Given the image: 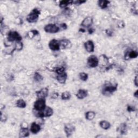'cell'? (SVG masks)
I'll list each match as a JSON object with an SVG mask.
<instances>
[{"label": "cell", "instance_id": "cell-33", "mask_svg": "<svg viewBox=\"0 0 138 138\" xmlns=\"http://www.w3.org/2000/svg\"><path fill=\"white\" fill-rule=\"evenodd\" d=\"M58 93H56V92L53 93V94L52 95V97L53 98H54V99H55V98H57L58 97Z\"/></svg>", "mask_w": 138, "mask_h": 138}, {"label": "cell", "instance_id": "cell-36", "mask_svg": "<svg viewBox=\"0 0 138 138\" xmlns=\"http://www.w3.org/2000/svg\"><path fill=\"white\" fill-rule=\"evenodd\" d=\"M137 90H136V92L134 93V96L136 98H137Z\"/></svg>", "mask_w": 138, "mask_h": 138}, {"label": "cell", "instance_id": "cell-8", "mask_svg": "<svg viewBox=\"0 0 138 138\" xmlns=\"http://www.w3.org/2000/svg\"><path fill=\"white\" fill-rule=\"evenodd\" d=\"M49 90L48 88H43L36 92L38 99H44L48 96Z\"/></svg>", "mask_w": 138, "mask_h": 138}, {"label": "cell", "instance_id": "cell-24", "mask_svg": "<svg viewBox=\"0 0 138 138\" xmlns=\"http://www.w3.org/2000/svg\"><path fill=\"white\" fill-rule=\"evenodd\" d=\"M120 132L121 134H126V133H127V126H126L125 123L120 125Z\"/></svg>", "mask_w": 138, "mask_h": 138}, {"label": "cell", "instance_id": "cell-20", "mask_svg": "<svg viewBox=\"0 0 138 138\" xmlns=\"http://www.w3.org/2000/svg\"><path fill=\"white\" fill-rule=\"evenodd\" d=\"M96 116V114L93 111H88L85 114L86 119L88 120H93Z\"/></svg>", "mask_w": 138, "mask_h": 138}, {"label": "cell", "instance_id": "cell-18", "mask_svg": "<svg viewBox=\"0 0 138 138\" xmlns=\"http://www.w3.org/2000/svg\"><path fill=\"white\" fill-rule=\"evenodd\" d=\"M99 125L100 127L104 129L107 130L111 127V124L109 122L106 120H101L99 123Z\"/></svg>", "mask_w": 138, "mask_h": 138}, {"label": "cell", "instance_id": "cell-16", "mask_svg": "<svg viewBox=\"0 0 138 138\" xmlns=\"http://www.w3.org/2000/svg\"><path fill=\"white\" fill-rule=\"evenodd\" d=\"M19 137H27L29 135V129L26 127H22L19 131Z\"/></svg>", "mask_w": 138, "mask_h": 138}, {"label": "cell", "instance_id": "cell-34", "mask_svg": "<svg viewBox=\"0 0 138 138\" xmlns=\"http://www.w3.org/2000/svg\"><path fill=\"white\" fill-rule=\"evenodd\" d=\"M134 84L135 85V86H137V76H136L135 77V79H134Z\"/></svg>", "mask_w": 138, "mask_h": 138}, {"label": "cell", "instance_id": "cell-21", "mask_svg": "<svg viewBox=\"0 0 138 138\" xmlns=\"http://www.w3.org/2000/svg\"><path fill=\"white\" fill-rule=\"evenodd\" d=\"M73 3V1H68V0H64L62 1L60 3V7L62 8H64L71 4Z\"/></svg>", "mask_w": 138, "mask_h": 138}, {"label": "cell", "instance_id": "cell-17", "mask_svg": "<svg viewBox=\"0 0 138 138\" xmlns=\"http://www.w3.org/2000/svg\"><path fill=\"white\" fill-rule=\"evenodd\" d=\"M44 111V112H42L44 117H50L52 116L53 113V109L50 107H49V106L46 107Z\"/></svg>", "mask_w": 138, "mask_h": 138}, {"label": "cell", "instance_id": "cell-31", "mask_svg": "<svg viewBox=\"0 0 138 138\" xmlns=\"http://www.w3.org/2000/svg\"><path fill=\"white\" fill-rule=\"evenodd\" d=\"M127 111L129 112H131L132 111H135V108L134 107H132V106H128L127 107Z\"/></svg>", "mask_w": 138, "mask_h": 138}, {"label": "cell", "instance_id": "cell-5", "mask_svg": "<svg viewBox=\"0 0 138 138\" xmlns=\"http://www.w3.org/2000/svg\"><path fill=\"white\" fill-rule=\"evenodd\" d=\"M46 33L50 34H55L58 33L60 29L58 26L53 24H49L44 26V28Z\"/></svg>", "mask_w": 138, "mask_h": 138}, {"label": "cell", "instance_id": "cell-6", "mask_svg": "<svg viewBox=\"0 0 138 138\" xmlns=\"http://www.w3.org/2000/svg\"><path fill=\"white\" fill-rule=\"evenodd\" d=\"M88 64L91 68H96L99 64V60L96 56L92 55L88 58Z\"/></svg>", "mask_w": 138, "mask_h": 138}, {"label": "cell", "instance_id": "cell-11", "mask_svg": "<svg viewBox=\"0 0 138 138\" xmlns=\"http://www.w3.org/2000/svg\"><path fill=\"white\" fill-rule=\"evenodd\" d=\"M60 49H66V48H70L71 46V43L68 39H63L60 41Z\"/></svg>", "mask_w": 138, "mask_h": 138}, {"label": "cell", "instance_id": "cell-27", "mask_svg": "<svg viewBox=\"0 0 138 138\" xmlns=\"http://www.w3.org/2000/svg\"><path fill=\"white\" fill-rule=\"evenodd\" d=\"M127 55L129 58H135L137 57L138 53L137 51L132 50V51H129Z\"/></svg>", "mask_w": 138, "mask_h": 138}, {"label": "cell", "instance_id": "cell-7", "mask_svg": "<svg viewBox=\"0 0 138 138\" xmlns=\"http://www.w3.org/2000/svg\"><path fill=\"white\" fill-rule=\"evenodd\" d=\"M49 48L52 51H58L60 49V41H58L55 39L50 41L49 43Z\"/></svg>", "mask_w": 138, "mask_h": 138}, {"label": "cell", "instance_id": "cell-12", "mask_svg": "<svg viewBox=\"0 0 138 138\" xmlns=\"http://www.w3.org/2000/svg\"><path fill=\"white\" fill-rule=\"evenodd\" d=\"M92 23H93L92 18L91 17H86L84 20L82 21L81 25L84 27H89L92 25Z\"/></svg>", "mask_w": 138, "mask_h": 138}, {"label": "cell", "instance_id": "cell-4", "mask_svg": "<svg viewBox=\"0 0 138 138\" xmlns=\"http://www.w3.org/2000/svg\"><path fill=\"white\" fill-rule=\"evenodd\" d=\"M34 107L38 112L43 111L46 108V102L44 99H38L35 102Z\"/></svg>", "mask_w": 138, "mask_h": 138}, {"label": "cell", "instance_id": "cell-14", "mask_svg": "<svg viewBox=\"0 0 138 138\" xmlns=\"http://www.w3.org/2000/svg\"><path fill=\"white\" fill-rule=\"evenodd\" d=\"M57 80L61 84H65L67 79V74L65 72L63 73L58 74L57 76Z\"/></svg>", "mask_w": 138, "mask_h": 138}, {"label": "cell", "instance_id": "cell-9", "mask_svg": "<svg viewBox=\"0 0 138 138\" xmlns=\"http://www.w3.org/2000/svg\"><path fill=\"white\" fill-rule=\"evenodd\" d=\"M84 47L88 52H93L94 50V45L92 41H88L84 43Z\"/></svg>", "mask_w": 138, "mask_h": 138}, {"label": "cell", "instance_id": "cell-10", "mask_svg": "<svg viewBox=\"0 0 138 138\" xmlns=\"http://www.w3.org/2000/svg\"><path fill=\"white\" fill-rule=\"evenodd\" d=\"M88 96V92L87 90L84 89H80L78 91L76 94V97L79 99H83Z\"/></svg>", "mask_w": 138, "mask_h": 138}, {"label": "cell", "instance_id": "cell-25", "mask_svg": "<svg viewBox=\"0 0 138 138\" xmlns=\"http://www.w3.org/2000/svg\"><path fill=\"white\" fill-rule=\"evenodd\" d=\"M39 34V32L36 30H31L30 31H29V32L28 33V34H27V36H28V37L30 38V39H32L36 35H37Z\"/></svg>", "mask_w": 138, "mask_h": 138}, {"label": "cell", "instance_id": "cell-29", "mask_svg": "<svg viewBox=\"0 0 138 138\" xmlns=\"http://www.w3.org/2000/svg\"><path fill=\"white\" fill-rule=\"evenodd\" d=\"M54 72H56L57 74H60L65 72V68L64 67H58L54 69Z\"/></svg>", "mask_w": 138, "mask_h": 138}, {"label": "cell", "instance_id": "cell-1", "mask_svg": "<svg viewBox=\"0 0 138 138\" xmlns=\"http://www.w3.org/2000/svg\"><path fill=\"white\" fill-rule=\"evenodd\" d=\"M118 88L117 83H112V82H107L104 85L102 92L104 95H109L116 91Z\"/></svg>", "mask_w": 138, "mask_h": 138}, {"label": "cell", "instance_id": "cell-2", "mask_svg": "<svg viewBox=\"0 0 138 138\" xmlns=\"http://www.w3.org/2000/svg\"><path fill=\"white\" fill-rule=\"evenodd\" d=\"M40 11L37 8L34 9L32 11L27 15L26 17L27 21L29 23L36 22L38 19L39 15H40Z\"/></svg>", "mask_w": 138, "mask_h": 138}, {"label": "cell", "instance_id": "cell-26", "mask_svg": "<svg viewBox=\"0 0 138 138\" xmlns=\"http://www.w3.org/2000/svg\"><path fill=\"white\" fill-rule=\"evenodd\" d=\"M34 79L37 82H40L43 80V77L38 72H35L34 74Z\"/></svg>", "mask_w": 138, "mask_h": 138}, {"label": "cell", "instance_id": "cell-23", "mask_svg": "<svg viewBox=\"0 0 138 138\" xmlns=\"http://www.w3.org/2000/svg\"><path fill=\"white\" fill-rule=\"evenodd\" d=\"M61 98L62 100H69L71 98V94L68 91H65L62 93Z\"/></svg>", "mask_w": 138, "mask_h": 138}, {"label": "cell", "instance_id": "cell-35", "mask_svg": "<svg viewBox=\"0 0 138 138\" xmlns=\"http://www.w3.org/2000/svg\"><path fill=\"white\" fill-rule=\"evenodd\" d=\"M94 32V30L92 29H89V33L90 34H92Z\"/></svg>", "mask_w": 138, "mask_h": 138}, {"label": "cell", "instance_id": "cell-3", "mask_svg": "<svg viewBox=\"0 0 138 138\" xmlns=\"http://www.w3.org/2000/svg\"><path fill=\"white\" fill-rule=\"evenodd\" d=\"M7 39L9 42H13L14 41L19 42L22 40V37L17 31H10L8 34Z\"/></svg>", "mask_w": 138, "mask_h": 138}, {"label": "cell", "instance_id": "cell-32", "mask_svg": "<svg viewBox=\"0 0 138 138\" xmlns=\"http://www.w3.org/2000/svg\"><path fill=\"white\" fill-rule=\"evenodd\" d=\"M61 27H62L63 30H65L67 28V25L65 23H63V24H61Z\"/></svg>", "mask_w": 138, "mask_h": 138}, {"label": "cell", "instance_id": "cell-28", "mask_svg": "<svg viewBox=\"0 0 138 138\" xmlns=\"http://www.w3.org/2000/svg\"><path fill=\"white\" fill-rule=\"evenodd\" d=\"M80 79L82 81H86L88 79V74L85 72H81L79 74Z\"/></svg>", "mask_w": 138, "mask_h": 138}, {"label": "cell", "instance_id": "cell-22", "mask_svg": "<svg viewBox=\"0 0 138 138\" xmlns=\"http://www.w3.org/2000/svg\"><path fill=\"white\" fill-rule=\"evenodd\" d=\"M16 106L19 108H24L26 107V102L23 99H19L16 102Z\"/></svg>", "mask_w": 138, "mask_h": 138}, {"label": "cell", "instance_id": "cell-19", "mask_svg": "<svg viewBox=\"0 0 138 138\" xmlns=\"http://www.w3.org/2000/svg\"><path fill=\"white\" fill-rule=\"evenodd\" d=\"M98 3V6L101 9H105L108 7L110 2L109 1H106V0H102V1H99Z\"/></svg>", "mask_w": 138, "mask_h": 138}, {"label": "cell", "instance_id": "cell-30", "mask_svg": "<svg viewBox=\"0 0 138 138\" xmlns=\"http://www.w3.org/2000/svg\"><path fill=\"white\" fill-rule=\"evenodd\" d=\"M85 2H86L85 1H80V0H78V1H73V3L75 4V5H80Z\"/></svg>", "mask_w": 138, "mask_h": 138}, {"label": "cell", "instance_id": "cell-15", "mask_svg": "<svg viewBox=\"0 0 138 138\" xmlns=\"http://www.w3.org/2000/svg\"><path fill=\"white\" fill-rule=\"evenodd\" d=\"M41 130V127L38 124H37L36 123H32L30 127V131L31 133L33 134H37Z\"/></svg>", "mask_w": 138, "mask_h": 138}, {"label": "cell", "instance_id": "cell-13", "mask_svg": "<svg viewBox=\"0 0 138 138\" xmlns=\"http://www.w3.org/2000/svg\"><path fill=\"white\" fill-rule=\"evenodd\" d=\"M74 127L71 125H66L64 126V131L68 137L71 135L72 132L74 131Z\"/></svg>", "mask_w": 138, "mask_h": 138}]
</instances>
